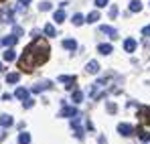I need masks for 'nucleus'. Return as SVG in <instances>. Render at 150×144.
<instances>
[{"label":"nucleus","instance_id":"15","mask_svg":"<svg viewBox=\"0 0 150 144\" xmlns=\"http://www.w3.org/2000/svg\"><path fill=\"white\" fill-rule=\"evenodd\" d=\"M14 97H16V99H26V97H28V89H25V87H16Z\"/></svg>","mask_w":150,"mask_h":144},{"label":"nucleus","instance_id":"5","mask_svg":"<svg viewBox=\"0 0 150 144\" xmlns=\"http://www.w3.org/2000/svg\"><path fill=\"white\" fill-rule=\"evenodd\" d=\"M51 87H53V83H51V81H41V83L33 85V87H30V92H33V94H41V92H45V89H51Z\"/></svg>","mask_w":150,"mask_h":144},{"label":"nucleus","instance_id":"11","mask_svg":"<svg viewBox=\"0 0 150 144\" xmlns=\"http://www.w3.org/2000/svg\"><path fill=\"white\" fill-rule=\"evenodd\" d=\"M136 132H138V138H140L142 142H150V132H146L142 126H140V128H136Z\"/></svg>","mask_w":150,"mask_h":144},{"label":"nucleus","instance_id":"13","mask_svg":"<svg viewBox=\"0 0 150 144\" xmlns=\"http://www.w3.org/2000/svg\"><path fill=\"white\" fill-rule=\"evenodd\" d=\"M53 18H55V23H65V18H67V14H65V10H63V8H61V10H57V12H55V14H53Z\"/></svg>","mask_w":150,"mask_h":144},{"label":"nucleus","instance_id":"12","mask_svg":"<svg viewBox=\"0 0 150 144\" xmlns=\"http://www.w3.org/2000/svg\"><path fill=\"white\" fill-rule=\"evenodd\" d=\"M12 116H8V114H2L0 116V126H4V128H8V126H12Z\"/></svg>","mask_w":150,"mask_h":144},{"label":"nucleus","instance_id":"2","mask_svg":"<svg viewBox=\"0 0 150 144\" xmlns=\"http://www.w3.org/2000/svg\"><path fill=\"white\" fill-rule=\"evenodd\" d=\"M138 120H140L142 126L150 124V106H140L138 108Z\"/></svg>","mask_w":150,"mask_h":144},{"label":"nucleus","instance_id":"17","mask_svg":"<svg viewBox=\"0 0 150 144\" xmlns=\"http://www.w3.org/2000/svg\"><path fill=\"white\" fill-rule=\"evenodd\" d=\"M98 51H100L101 55H110V53L114 51V47H112V45H108V43H103V45H98Z\"/></svg>","mask_w":150,"mask_h":144},{"label":"nucleus","instance_id":"6","mask_svg":"<svg viewBox=\"0 0 150 144\" xmlns=\"http://www.w3.org/2000/svg\"><path fill=\"white\" fill-rule=\"evenodd\" d=\"M118 132H120L122 136H132L136 130H134V126H130V124H120V126H118Z\"/></svg>","mask_w":150,"mask_h":144},{"label":"nucleus","instance_id":"10","mask_svg":"<svg viewBox=\"0 0 150 144\" xmlns=\"http://www.w3.org/2000/svg\"><path fill=\"white\" fill-rule=\"evenodd\" d=\"M136 47H138V43H136L134 39H126V41H124V49L128 51V53H134Z\"/></svg>","mask_w":150,"mask_h":144},{"label":"nucleus","instance_id":"30","mask_svg":"<svg viewBox=\"0 0 150 144\" xmlns=\"http://www.w3.org/2000/svg\"><path fill=\"white\" fill-rule=\"evenodd\" d=\"M33 106H35V101H33V99H28V97H26V99H25V110H30V108H33Z\"/></svg>","mask_w":150,"mask_h":144},{"label":"nucleus","instance_id":"35","mask_svg":"<svg viewBox=\"0 0 150 144\" xmlns=\"http://www.w3.org/2000/svg\"><path fill=\"white\" fill-rule=\"evenodd\" d=\"M0 71H4V65H2V63H0Z\"/></svg>","mask_w":150,"mask_h":144},{"label":"nucleus","instance_id":"19","mask_svg":"<svg viewBox=\"0 0 150 144\" xmlns=\"http://www.w3.org/2000/svg\"><path fill=\"white\" fill-rule=\"evenodd\" d=\"M0 18L4 23H10L12 21V10H0Z\"/></svg>","mask_w":150,"mask_h":144},{"label":"nucleus","instance_id":"27","mask_svg":"<svg viewBox=\"0 0 150 144\" xmlns=\"http://www.w3.org/2000/svg\"><path fill=\"white\" fill-rule=\"evenodd\" d=\"M30 2H33V0H21V6H18V8H16V10H18V12H23V10H25L26 6H28V4H30Z\"/></svg>","mask_w":150,"mask_h":144},{"label":"nucleus","instance_id":"24","mask_svg":"<svg viewBox=\"0 0 150 144\" xmlns=\"http://www.w3.org/2000/svg\"><path fill=\"white\" fill-rule=\"evenodd\" d=\"M45 35H47V37H55V35H57V31H55V26H53V24H45Z\"/></svg>","mask_w":150,"mask_h":144},{"label":"nucleus","instance_id":"23","mask_svg":"<svg viewBox=\"0 0 150 144\" xmlns=\"http://www.w3.org/2000/svg\"><path fill=\"white\" fill-rule=\"evenodd\" d=\"M14 59H16V53H14L12 49L4 51V61H14Z\"/></svg>","mask_w":150,"mask_h":144},{"label":"nucleus","instance_id":"36","mask_svg":"<svg viewBox=\"0 0 150 144\" xmlns=\"http://www.w3.org/2000/svg\"><path fill=\"white\" fill-rule=\"evenodd\" d=\"M0 2H4V0H0Z\"/></svg>","mask_w":150,"mask_h":144},{"label":"nucleus","instance_id":"14","mask_svg":"<svg viewBox=\"0 0 150 144\" xmlns=\"http://www.w3.org/2000/svg\"><path fill=\"white\" fill-rule=\"evenodd\" d=\"M63 49H67V51L77 49V41H75V39H65V41H63Z\"/></svg>","mask_w":150,"mask_h":144},{"label":"nucleus","instance_id":"28","mask_svg":"<svg viewBox=\"0 0 150 144\" xmlns=\"http://www.w3.org/2000/svg\"><path fill=\"white\" fill-rule=\"evenodd\" d=\"M110 16L114 18V16H118V6L114 4V6H110Z\"/></svg>","mask_w":150,"mask_h":144},{"label":"nucleus","instance_id":"7","mask_svg":"<svg viewBox=\"0 0 150 144\" xmlns=\"http://www.w3.org/2000/svg\"><path fill=\"white\" fill-rule=\"evenodd\" d=\"M100 33L101 35H108L110 39H118V31L112 28V26H105V24H103V26H100Z\"/></svg>","mask_w":150,"mask_h":144},{"label":"nucleus","instance_id":"18","mask_svg":"<svg viewBox=\"0 0 150 144\" xmlns=\"http://www.w3.org/2000/svg\"><path fill=\"white\" fill-rule=\"evenodd\" d=\"M21 79V73H8L6 75V83H18Z\"/></svg>","mask_w":150,"mask_h":144},{"label":"nucleus","instance_id":"25","mask_svg":"<svg viewBox=\"0 0 150 144\" xmlns=\"http://www.w3.org/2000/svg\"><path fill=\"white\" fill-rule=\"evenodd\" d=\"M73 101H75V104H81V101H83V92L75 89V92H73Z\"/></svg>","mask_w":150,"mask_h":144},{"label":"nucleus","instance_id":"9","mask_svg":"<svg viewBox=\"0 0 150 144\" xmlns=\"http://www.w3.org/2000/svg\"><path fill=\"white\" fill-rule=\"evenodd\" d=\"M128 10H130V12H140V10H142V2H140V0H130Z\"/></svg>","mask_w":150,"mask_h":144},{"label":"nucleus","instance_id":"22","mask_svg":"<svg viewBox=\"0 0 150 144\" xmlns=\"http://www.w3.org/2000/svg\"><path fill=\"white\" fill-rule=\"evenodd\" d=\"M30 142V134L28 132H21V136H18V144H28Z\"/></svg>","mask_w":150,"mask_h":144},{"label":"nucleus","instance_id":"33","mask_svg":"<svg viewBox=\"0 0 150 144\" xmlns=\"http://www.w3.org/2000/svg\"><path fill=\"white\" fill-rule=\"evenodd\" d=\"M142 35H144V37H150V24H148V26H144V28H142Z\"/></svg>","mask_w":150,"mask_h":144},{"label":"nucleus","instance_id":"4","mask_svg":"<svg viewBox=\"0 0 150 144\" xmlns=\"http://www.w3.org/2000/svg\"><path fill=\"white\" fill-rule=\"evenodd\" d=\"M59 116H63V118H75V116H79V110L75 106H63V110H61Z\"/></svg>","mask_w":150,"mask_h":144},{"label":"nucleus","instance_id":"32","mask_svg":"<svg viewBox=\"0 0 150 144\" xmlns=\"http://www.w3.org/2000/svg\"><path fill=\"white\" fill-rule=\"evenodd\" d=\"M96 6H98V8H103V6H108V0H96Z\"/></svg>","mask_w":150,"mask_h":144},{"label":"nucleus","instance_id":"34","mask_svg":"<svg viewBox=\"0 0 150 144\" xmlns=\"http://www.w3.org/2000/svg\"><path fill=\"white\" fill-rule=\"evenodd\" d=\"M30 37H33V39H39V37H41V33H39V31H33V33H30Z\"/></svg>","mask_w":150,"mask_h":144},{"label":"nucleus","instance_id":"16","mask_svg":"<svg viewBox=\"0 0 150 144\" xmlns=\"http://www.w3.org/2000/svg\"><path fill=\"white\" fill-rule=\"evenodd\" d=\"M85 71L87 73H98L100 71V63H98V61H89L87 67H85Z\"/></svg>","mask_w":150,"mask_h":144},{"label":"nucleus","instance_id":"20","mask_svg":"<svg viewBox=\"0 0 150 144\" xmlns=\"http://www.w3.org/2000/svg\"><path fill=\"white\" fill-rule=\"evenodd\" d=\"M71 23H73L75 26H79V24H83V23H85V18H83V14H81V12H77V14H73Z\"/></svg>","mask_w":150,"mask_h":144},{"label":"nucleus","instance_id":"21","mask_svg":"<svg viewBox=\"0 0 150 144\" xmlns=\"http://www.w3.org/2000/svg\"><path fill=\"white\" fill-rule=\"evenodd\" d=\"M100 18H101V16H100V12H98V10H93V12H91V14H89V16L85 18V23H98Z\"/></svg>","mask_w":150,"mask_h":144},{"label":"nucleus","instance_id":"31","mask_svg":"<svg viewBox=\"0 0 150 144\" xmlns=\"http://www.w3.org/2000/svg\"><path fill=\"white\" fill-rule=\"evenodd\" d=\"M25 31H23V26H14V31H12V35H16V37H21Z\"/></svg>","mask_w":150,"mask_h":144},{"label":"nucleus","instance_id":"1","mask_svg":"<svg viewBox=\"0 0 150 144\" xmlns=\"http://www.w3.org/2000/svg\"><path fill=\"white\" fill-rule=\"evenodd\" d=\"M49 43L45 41V39H35L28 47L25 49V53H23V57L18 59V67L23 69V71L30 73L33 69H37V67H41V65H45L47 61H49Z\"/></svg>","mask_w":150,"mask_h":144},{"label":"nucleus","instance_id":"3","mask_svg":"<svg viewBox=\"0 0 150 144\" xmlns=\"http://www.w3.org/2000/svg\"><path fill=\"white\" fill-rule=\"evenodd\" d=\"M59 81L65 85V89H75V83H77V77L75 75H61Z\"/></svg>","mask_w":150,"mask_h":144},{"label":"nucleus","instance_id":"29","mask_svg":"<svg viewBox=\"0 0 150 144\" xmlns=\"http://www.w3.org/2000/svg\"><path fill=\"white\" fill-rule=\"evenodd\" d=\"M108 112H110V114H116V112H118V106H116V104H108Z\"/></svg>","mask_w":150,"mask_h":144},{"label":"nucleus","instance_id":"26","mask_svg":"<svg viewBox=\"0 0 150 144\" xmlns=\"http://www.w3.org/2000/svg\"><path fill=\"white\" fill-rule=\"evenodd\" d=\"M51 8H53V4L47 2V0H43V2L39 4V10H43V12H45V10H51Z\"/></svg>","mask_w":150,"mask_h":144},{"label":"nucleus","instance_id":"8","mask_svg":"<svg viewBox=\"0 0 150 144\" xmlns=\"http://www.w3.org/2000/svg\"><path fill=\"white\" fill-rule=\"evenodd\" d=\"M16 41H18V37H16V35H8V37L0 39V45H2V47H10V45H14Z\"/></svg>","mask_w":150,"mask_h":144}]
</instances>
